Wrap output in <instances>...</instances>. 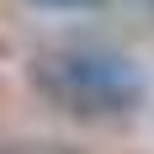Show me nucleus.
<instances>
[{"label":"nucleus","instance_id":"nucleus-3","mask_svg":"<svg viewBox=\"0 0 154 154\" xmlns=\"http://www.w3.org/2000/svg\"><path fill=\"white\" fill-rule=\"evenodd\" d=\"M27 5H43V11H96L106 0H27Z\"/></svg>","mask_w":154,"mask_h":154},{"label":"nucleus","instance_id":"nucleus-1","mask_svg":"<svg viewBox=\"0 0 154 154\" xmlns=\"http://www.w3.org/2000/svg\"><path fill=\"white\" fill-rule=\"evenodd\" d=\"M27 85L43 96L53 112L80 117V122H117L149 101V75L128 53L96 43H64L43 48L27 64Z\"/></svg>","mask_w":154,"mask_h":154},{"label":"nucleus","instance_id":"nucleus-2","mask_svg":"<svg viewBox=\"0 0 154 154\" xmlns=\"http://www.w3.org/2000/svg\"><path fill=\"white\" fill-rule=\"evenodd\" d=\"M0 154H80V149L53 143V138H11V143H0Z\"/></svg>","mask_w":154,"mask_h":154},{"label":"nucleus","instance_id":"nucleus-4","mask_svg":"<svg viewBox=\"0 0 154 154\" xmlns=\"http://www.w3.org/2000/svg\"><path fill=\"white\" fill-rule=\"evenodd\" d=\"M143 5H149V11H154V0H143Z\"/></svg>","mask_w":154,"mask_h":154}]
</instances>
